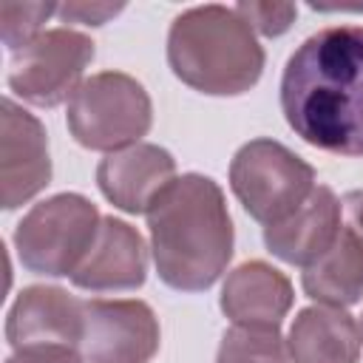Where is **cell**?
Masks as SVG:
<instances>
[{"instance_id": "obj_1", "label": "cell", "mask_w": 363, "mask_h": 363, "mask_svg": "<svg viewBox=\"0 0 363 363\" xmlns=\"http://www.w3.org/2000/svg\"><path fill=\"white\" fill-rule=\"evenodd\" d=\"M281 111L312 147L363 156V28L335 26L306 37L281 77Z\"/></svg>"}, {"instance_id": "obj_2", "label": "cell", "mask_w": 363, "mask_h": 363, "mask_svg": "<svg viewBox=\"0 0 363 363\" xmlns=\"http://www.w3.org/2000/svg\"><path fill=\"white\" fill-rule=\"evenodd\" d=\"M145 216L156 272L167 286L201 292L221 278L233 255V221L210 176H176Z\"/></svg>"}, {"instance_id": "obj_3", "label": "cell", "mask_w": 363, "mask_h": 363, "mask_svg": "<svg viewBox=\"0 0 363 363\" xmlns=\"http://www.w3.org/2000/svg\"><path fill=\"white\" fill-rule=\"evenodd\" d=\"M167 62L184 85L213 96H235L258 82L264 48L235 9L196 6L173 20Z\"/></svg>"}, {"instance_id": "obj_4", "label": "cell", "mask_w": 363, "mask_h": 363, "mask_svg": "<svg viewBox=\"0 0 363 363\" xmlns=\"http://www.w3.org/2000/svg\"><path fill=\"white\" fill-rule=\"evenodd\" d=\"M153 119L150 96L133 77L102 71L79 82L68 99V130L91 150L116 153L136 145Z\"/></svg>"}, {"instance_id": "obj_5", "label": "cell", "mask_w": 363, "mask_h": 363, "mask_svg": "<svg viewBox=\"0 0 363 363\" xmlns=\"http://www.w3.org/2000/svg\"><path fill=\"white\" fill-rule=\"evenodd\" d=\"M96 207L79 193H60L34 204L14 230V247L31 272L74 275L99 233Z\"/></svg>"}, {"instance_id": "obj_6", "label": "cell", "mask_w": 363, "mask_h": 363, "mask_svg": "<svg viewBox=\"0 0 363 363\" xmlns=\"http://www.w3.org/2000/svg\"><path fill=\"white\" fill-rule=\"evenodd\" d=\"M230 184L244 210L264 227L292 216L315 190V170L272 139H252L233 156Z\"/></svg>"}, {"instance_id": "obj_7", "label": "cell", "mask_w": 363, "mask_h": 363, "mask_svg": "<svg viewBox=\"0 0 363 363\" xmlns=\"http://www.w3.org/2000/svg\"><path fill=\"white\" fill-rule=\"evenodd\" d=\"M91 60V37L74 28H48L11 54L9 85L31 105L54 108L65 96L71 99Z\"/></svg>"}, {"instance_id": "obj_8", "label": "cell", "mask_w": 363, "mask_h": 363, "mask_svg": "<svg viewBox=\"0 0 363 363\" xmlns=\"http://www.w3.org/2000/svg\"><path fill=\"white\" fill-rule=\"evenodd\" d=\"M159 323L142 301H85L79 352L88 363H150Z\"/></svg>"}, {"instance_id": "obj_9", "label": "cell", "mask_w": 363, "mask_h": 363, "mask_svg": "<svg viewBox=\"0 0 363 363\" xmlns=\"http://www.w3.org/2000/svg\"><path fill=\"white\" fill-rule=\"evenodd\" d=\"M51 179L48 139L37 116L23 111L14 99H3L0 136V187L3 207L14 210L34 199Z\"/></svg>"}, {"instance_id": "obj_10", "label": "cell", "mask_w": 363, "mask_h": 363, "mask_svg": "<svg viewBox=\"0 0 363 363\" xmlns=\"http://www.w3.org/2000/svg\"><path fill=\"white\" fill-rule=\"evenodd\" d=\"M85 326V301L60 286H28L14 301L6 337L14 349L26 346H79Z\"/></svg>"}, {"instance_id": "obj_11", "label": "cell", "mask_w": 363, "mask_h": 363, "mask_svg": "<svg viewBox=\"0 0 363 363\" xmlns=\"http://www.w3.org/2000/svg\"><path fill=\"white\" fill-rule=\"evenodd\" d=\"M176 179L173 156L147 142L108 153L96 167L99 190L125 213H147L153 199Z\"/></svg>"}, {"instance_id": "obj_12", "label": "cell", "mask_w": 363, "mask_h": 363, "mask_svg": "<svg viewBox=\"0 0 363 363\" xmlns=\"http://www.w3.org/2000/svg\"><path fill=\"white\" fill-rule=\"evenodd\" d=\"M147 272V252L142 235L119 221V218H102L99 233L74 269L71 281L79 289L91 292H108V289H136L145 284Z\"/></svg>"}, {"instance_id": "obj_13", "label": "cell", "mask_w": 363, "mask_h": 363, "mask_svg": "<svg viewBox=\"0 0 363 363\" xmlns=\"http://www.w3.org/2000/svg\"><path fill=\"white\" fill-rule=\"evenodd\" d=\"M340 213H343V207H340L337 196L326 184H315L309 199L292 216H286L278 224L264 227V244L275 258H281L286 264L309 267L337 238Z\"/></svg>"}, {"instance_id": "obj_14", "label": "cell", "mask_w": 363, "mask_h": 363, "mask_svg": "<svg viewBox=\"0 0 363 363\" xmlns=\"http://www.w3.org/2000/svg\"><path fill=\"white\" fill-rule=\"evenodd\" d=\"M292 306V284L275 267L250 261L233 269L221 289V309L235 326L278 329Z\"/></svg>"}, {"instance_id": "obj_15", "label": "cell", "mask_w": 363, "mask_h": 363, "mask_svg": "<svg viewBox=\"0 0 363 363\" xmlns=\"http://www.w3.org/2000/svg\"><path fill=\"white\" fill-rule=\"evenodd\" d=\"M360 343V326L354 318L346 309L320 303L298 312L286 352L292 363H357Z\"/></svg>"}, {"instance_id": "obj_16", "label": "cell", "mask_w": 363, "mask_h": 363, "mask_svg": "<svg viewBox=\"0 0 363 363\" xmlns=\"http://www.w3.org/2000/svg\"><path fill=\"white\" fill-rule=\"evenodd\" d=\"M303 292L323 306H352L363 298V241L340 227L332 247L303 267Z\"/></svg>"}, {"instance_id": "obj_17", "label": "cell", "mask_w": 363, "mask_h": 363, "mask_svg": "<svg viewBox=\"0 0 363 363\" xmlns=\"http://www.w3.org/2000/svg\"><path fill=\"white\" fill-rule=\"evenodd\" d=\"M218 363H286V349L278 329L233 326L221 337Z\"/></svg>"}, {"instance_id": "obj_18", "label": "cell", "mask_w": 363, "mask_h": 363, "mask_svg": "<svg viewBox=\"0 0 363 363\" xmlns=\"http://www.w3.org/2000/svg\"><path fill=\"white\" fill-rule=\"evenodd\" d=\"M57 14L54 3H11L3 0L0 3V34L6 48L14 54L20 51L26 43H31L37 34H43V23Z\"/></svg>"}, {"instance_id": "obj_19", "label": "cell", "mask_w": 363, "mask_h": 363, "mask_svg": "<svg viewBox=\"0 0 363 363\" xmlns=\"http://www.w3.org/2000/svg\"><path fill=\"white\" fill-rule=\"evenodd\" d=\"M235 11L252 26V31L278 37L292 26L298 6L295 3H238Z\"/></svg>"}, {"instance_id": "obj_20", "label": "cell", "mask_w": 363, "mask_h": 363, "mask_svg": "<svg viewBox=\"0 0 363 363\" xmlns=\"http://www.w3.org/2000/svg\"><path fill=\"white\" fill-rule=\"evenodd\" d=\"M122 6L116 3H62L57 6V14L65 23H82V26H102L113 14H119Z\"/></svg>"}, {"instance_id": "obj_21", "label": "cell", "mask_w": 363, "mask_h": 363, "mask_svg": "<svg viewBox=\"0 0 363 363\" xmlns=\"http://www.w3.org/2000/svg\"><path fill=\"white\" fill-rule=\"evenodd\" d=\"M6 363H82L74 346H26L14 349Z\"/></svg>"}, {"instance_id": "obj_22", "label": "cell", "mask_w": 363, "mask_h": 363, "mask_svg": "<svg viewBox=\"0 0 363 363\" xmlns=\"http://www.w3.org/2000/svg\"><path fill=\"white\" fill-rule=\"evenodd\" d=\"M340 207H343V216H346V227L363 241V190L346 193Z\"/></svg>"}, {"instance_id": "obj_23", "label": "cell", "mask_w": 363, "mask_h": 363, "mask_svg": "<svg viewBox=\"0 0 363 363\" xmlns=\"http://www.w3.org/2000/svg\"><path fill=\"white\" fill-rule=\"evenodd\" d=\"M360 340H363V320H360Z\"/></svg>"}]
</instances>
